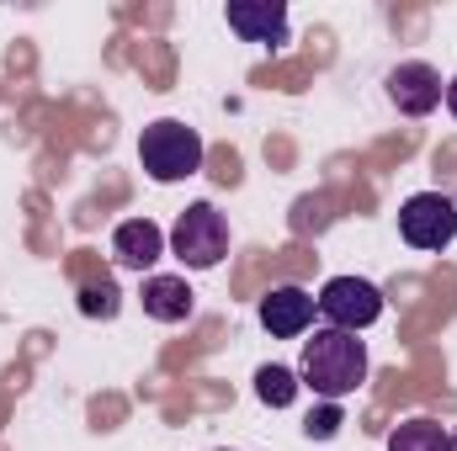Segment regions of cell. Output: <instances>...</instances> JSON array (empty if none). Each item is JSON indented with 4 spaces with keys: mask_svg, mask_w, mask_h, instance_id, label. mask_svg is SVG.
<instances>
[{
    "mask_svg": "<svg viewBox=\"0 0 457 451\" xmlns=\"http://www.w3.org/2000/svg\"><path fill=\"white\" fill-rule=\"evenodd\" d=\"M336 425H341V414H336V409H320V414H309V425H303V430H309V436H320V441H330V436H336Z\"/></svg>",
    "mask_w": 457,
    "mask_h": 451,
    "instance_id": "5bb4252c",
    "label": "cell"
},
{
    "mask_svg": "<svg viewBox=\"0 0 457 451\" xmlns=\"http://www.w3.org/2000/svg\"><path fill=\"white\" fill-rule=\"evenodd\" d=\"M165 255V228L154 218H122L112 228V260L122 271H149Z\"/></svg>",
    "mask_w": 457,
    "mask_h": 451,
    "instance_id": "9c48e42d",
    "label": "cell"
},
{
    "mask_svg": "<svg viewBox=\"0 0 457 451\" xmlns=\"http://www.w3.org/2000/svg\"><path fill=\"white\" fill-rule=\"evenodd\" d=\"M298 388H303V382H298L287 366H261V372H255V398H261L266 409H287V404L298 398Z\"/></svg>",
    "mask_w": 457,
    "mask_h": 451,
    "instance_id": "7c38bea8",
    "label": "cell"
},
{
    "mask_svg": "<svg viewBox=\"0 0 457 451\" xmlns=\"http://www.w3.org/2000/svg\"><path fill=\"white\" fill-rule=\"evenodd\" d=\"M170 250L187 271H213L228 255V218L213 202H192L170 228Z\"/></svg>",
    "mask_w": 457,
    "mask_h": 451,
    "instance_id": "3957f363",
    "label": "cell"
},
{
    "mask_svg": "<svg viewBox=\"0 0 457 451\" xmlns=\"http://www.w3.org/2000/svg\"><path fill=\"white\" fill-rule=\"evenodd\" d=\"M383 91H388V102L399 107V117H431L442 107V96H447V80H442L431 64L410 59V64H394V70H388Z\"/></svg>",
    "mask_w": 457,
    "mask_h": 451,
    "instance_id": "8992f818",
    "label": "cell"
},
{
    "mask_svg": "<svg viewBox=\"0 0 457 451\" xmlns=\"http://www.w3.org/2000/svg\"><path fill=\"white\" fill-rule=\"evenodd\" d=\"M224 21L239 43H261V48L287 43V5L282 0H228Z\"/></svg>",
    "mask_w": 457,
    "mask_h": 451,
    "instance_id": "52a82bcc",
    "label": "cell"
},
{
    "mask_svg": "<svg viewBox=\"0 0 457 451\" xmlns=\"http://www.w3.org/2000/svg\"><path fill=\"white\" fill-rule=\"evenodd\" d=\"M303 388H314V398L341 404L367 382V340L345 335V330H314V340H303V361H298Z\"/></svg>",
    "mask_w": 457,
    "mask_h": 451,
    "instance_id": "6da1fadb",
    "label": "cell"
},
{
    "mask_svg": "<svg viewBox=\"0 0 457 451\" xmlns=\"http://www.w3.org/2000/svg\"><path fill=\"white\" fill-rule=\"evenodd\" d=\"M442 102H447V112L457 117V75H453V80H447V96H442Z\"/></svg>",
    "mask_w": 457,
    "mask_h": 451,
    "instance_id": "9a60e30c",
    "label": "cell"
},
{
    "mask_svg": "<svg viewBox=\"0 0 457 451\" xmlns=\"http://www.w3.org/2000/svg\"><path fill=\"white\" fill-rule=\"evenodd\" d=\"M117 287L112 282H91V287H80V314L86 319H117Z\"/></svg>",
    "mask_w": 457,
    "mask_h": 451,
    "instance_id": "4fadbf2b",
    "label": "cell"
},
{
    "mask_svg": "<svg viewBox=\"0 0 457 451\" xmlns=\"http://www.w3.org/2000/svg\"><path fill=\"white\" fill-rule=\"evenodd\" d=\"M399 239L410 250H447L457 239V202L442 192H415L399 208Z\"/></svg>",
    "mask_w": 457,
    "mask_h": 451,
    "instance_id": "5b68a950",
    "label": "cell"
},
{
    "mask_svg": "<svg viewBox=\"0 0 457 451\" xmlns=\"http://www.w3.org/2000/svg\"><path fill=\"white\" fill-rule=\"evenodd\" d=\"M208 160V144L197 127H187L181 117H160L138 133V165L154 186H176L187 176H197Z\"/></svg>",
    "mask_w": 457,
    "mask_h": 451,
    "instance_id": "7a4b0ae2",
    "label": "cell"
},
{
    "mask_svg": "<svg viewBox=\"0 0 457 451\" xmlns=\"http://www.w3.org/2000/svg\"><path fill=\"white\" fill-rule=\"evenodd\" d=\"M138 298H144V314L154 324H187L197 314V292L187 287V276H149Z\"/></svg>",
    "mask_w": 457,
    "mask_h": 451,
    "instance_id": "30bf717a",
    "label": "cell"
},
{
    "mask_svg": "<svg viewBox=\"0 0 457 451\" xmlns=\"http://www.w3.org/2000/svg\"><path fill=\"white\" fill-rule=\"evenodd\" d=\"M314 303L330 319V330H345V335H361L383 319V292L367 276H330Z\"/></svg>",
    "mask_w": 457,
    "mask_h": 451,
    "instance_id": "277c9868",
    "label": "cell"
},
{
    "mask_svg": "<svg viewBox=\"0 0 457 451\" xmlns=\"http://www.w3.org/2000/svg\"><path fill=\"white\" fill-rule=\"evenodd\" d=\"M255 314H261V324H266L271 340H298V335H309L320 303H314V292H303V287H271Z\"/></svg>",
    "mask_w": 457,
    "mask_h": 451,
    "instance_id": "ba28073f",
    "label": "cell"
},
{
    "mask_svg": "<svg viewBox=\"0 0 457 451\" xmlns=\"http://www.w3.org/2000/svg\"><path fill=\"white\" fill-rule=\"evenodd\" d=\"M388 451H457V447H453V430H447V425L415 414V420H404V425L388 436Z\"/></svg>",
    "mask_w": 457,
    "mask_h": 451,
    "instance_id": "8fae6325",
    "label": "cell"
}]
</instances>
